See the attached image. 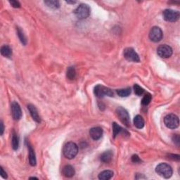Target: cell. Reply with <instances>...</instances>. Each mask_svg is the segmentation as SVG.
<instances>
[{
    "label": "cell",
    "mask_w": 180,
    "mask_h": 180,
    "mask_svg": "<svg viewBox=\"0 0 180 180\" xmlns=\"http://www.w3.org/2000/svg\"><path fill=\"white\" fill-rule=\"evenodd\" d=\"M172 140H173V142L174 143V144H176L177 146H179V142H180V139L178 134H174L173 137H172Z\"/></svg>",
    "instance_id": "cell-29"
},
{
    "label": "cell",
    "mask_w": 180,
    "mask_h": 180,
    "mask_svg": "<svg viewBox=\"0 0 180 180\" xmlns=\"http://www.w3.org/2000/svg\"><path fill=\"white\" fill-rule=\"evenodd\" d=\"M66 2H67V3H68V4H73L76 3V2H70V1H67Z\"/></svg>",
    "instance_id": "cell-34"
},
{
    "label": "cell",
    "mask_w": 180,
    "mask_h": 180,
    "mask_svg": "<svg viewBox=\"0 0 180 180\" xmlns=\"http://www.w3.org/2000/svg\"><path fill=\"white\" fill-rule=\"evenodd\" d=\"M164 19L169 22H175L179 18V12L172 9H166L162 13Z\"/></svg>",
    "instance_id": "cell-8"
},
{
    "label": "cell",
    "mask_w": 180,
    "mask_h": 180,
    "mask_svg": "<svg viewBox=\"0 0 180 180\" xmlns=\"http://www.w3.org/2000/svg\"><path fill=\"white\" fill-rule=\"evenodd\" d=\"M151 95L150 94L147 93L144 95V97H143L142 103V105H144V106H147L149 104V103L151 102Z\"/></svg>",
    "instance_id": "cell-26"
},
{
    "label": "cell",
    "mask_w": 180,
    "mask_h": 180,
    "mask_svg": "<svg viewBox=\"0 0 180 180\" xmlns=\"http://www.w3.org/2000/svg\"><path fill=\"white\" fill-rule=\"evenodd\" d=\"M123 54H124L125 58H126L127 61L135 63H139L140 61L139 55H138L137 53L134 51V49L131 47H128L125 49L124 50V52H123Z\"/></svg>",
    "instance_id": "cell-7"
},
{
    "label": "cell",
    "mask_w": 180,
    "mask_h": 180,
    "mask_svg": "<svg viewBox=\"0 0 180 180\" xmlns=\"http://www.w3.org/2000/svg\"><path fill=\"white\" fill-rule=\"evenodd\" d=\"M117 94L118 96L120 97H127L131 94V89L130 88H125V89H120V90H118Z\"/></svg>",
    "instance_id": "cell-20"
},
{
    "label": "cell",
    "mask_w": 180,
    "mask_h": 180,
    "mask_svg": "<svg viewBox=\"0 0 180 180\" xmlns=\"http://www.w3.org/2000/svg\"><path fill=\"white\" fill-rule=\"evenodd\" d=\"M28 151H29V162L30 166H35L37 163L36 161V156L35 154H34V151L33 148L30 146V145H28Z\"/></svg>",
    "instance_id": "cell-15"
},
{
    "label": "cell",
    "mask_w": 180,
    "mask_h": 180,
    "mask_svg": "<svg viewBox=\"0 0 180 180\" xmlns=\"http://www.w3.org/2000/svg\"><path fill=\"white\" fill-rule=\"evenodd\" d=\"M134 125L138 129H142L144 126V120L141 115H137L134 118Z\"/></svg>",
    "instance_id": "cell-17"
},
{
    "label": "cell",
    "mask_w": 180,
    "mask_h": 180,
    "mask_svg": "<svg viewBox=\"0 0 180 180\" xmlns=\"http://www.w3.org/2000/svg\"><path fill=\"white\" fill-rule=\"evenodd\" d=\"M90 137L92 138L94 140H98L101 137H102L103 134V130L102 128L99 127H92L90 130Z\"/></svg>",
    "instance_id": "cell-12"
},
{
    "label": "cell",
    "mask_w": 180,
    "mask_h": 180,
    "mask_svg": "<svg viewBox=\"0 0 180 180\" xmlns=\"http://www.w3.org/2000/svg\"><path fill=\"white\" fill-rule=\"evenodd\" d=\"M134 93L136 94L137 96H141L144 93V89L140 87L139 85H137V84L134 85Z\"/></svg>",
    "instance_id": "cell-27"
},
{
    "label": "cell",
    "mask_w": 180,
    "mask_h": 180,
    "mask_svg": "<svg viewBox=\"0 0 180 180\" xmlns=\"http://www.w3.org/2000/svg\"><path fill=\"white\" fill-rule=\"evenodd\" d=\"M94 94L98 98H102L105 97V96L113 97V92L110 89L104 87L103 85H98L94 88Z\"/></svg>",
    "instance_id": "cell-5"
},
{
    "label": "cell",
    "mask_w": 180,
    "mask_h": 180,
    "mask_svg": "<svg viewBox=\"0 0 180 180\" xmlns=\"http://www.w3.org/2000/svg\"><path fill=\"white\" fill-rule=\"evenodd\" d=\"M4 131V123L2 121H1V135L3 134Z\"/></svg>",
    "instance_id": "cell-33"
},
{
    "label": "cell",
    "mask_w": 180,
    "mask_h": 180,
    "mask_svg": "<svg viewBox=\"0 0 180 180\" xmlns=\"http://www.w3.org/2000/svg\"><path fill=\"white\" fill-rule=\"evenodd\" d=\"M113 154L111 151H107L103 153L101 156V161L105 163H109L112 161Z\"/></svg>",
    "instance_id": "cell-14"
},
{
    "label": "cell",
    "mask_w": 180,
    "mask_h": 180,
    "mask_svg": "<svg viewBox=\"0 0 180 180\" xmlns=\"http://www.w3.org/2000/svg\"><path fill=\"white\" fill-rule=\"evenodd\" d=\"M164 122L167 127L170 129H175L179 126V118L174 114L167 115L164 118Z\"/></svg>",
    "instance_id": "cell-4"
},
{
    "label": "cell",
    "mask_w": 180,
    "mask_h": 180,
    "mask_svg": "<svg viewBox=\"0 0 180 180\" xmlns=\"http://www.w3.org/2000/svg\"><path fill=\"white\" fill-rule=\"evenodd\" d=\"M113 176V172L111 170H104L98 174V179L101 180L110 179Z\"/></svg>",
    "instance_id": "cell-18"
},
{
    "label": "cell",
    "mask_w": 180,
    "mask_h": 180,
    "mask_svg": "<svg viewBox=\"0 0 180 180\" xmlns=\"http://www.w3.org/2000/svg\"><path fill=\"white\" fill-rule=\"evenodd\" d=\"M1 54L4 57L9 58L12 55V50L8 45H4L1 48Z\"/></svg>",
    "instance_id": "cell-19"
},
{
    "label": "cell",
    "mask_w": 180,
    "mask_h": 180,
    "mask_svg": "<svg viewBox=\"0 0 180 180\" xmlns=\"http://www.w3.org/2000/svg\"><path fill=\"white\" fill-rule=\"evenodd\" d=\"M163 34L162 30L158 27H153L149 33V38L154 42H158L162 39Z\"/></svg>",
    "instance_id": "cell-10"
},
{
    "label": "cell",
    "mask_w": 180,
    "mask_h": 180,
    "mask_svg": "<svg viewBox=\"0 0 180 180\" xmlns=\"http://www.w3.org/2000/svg\"><path fill=\"white\" fill-rule=\"evenodd\" d=\"M28 108L30 111V113L32 118H33V119L34 120V121L38 123L40 122H41L40 117H39L38 110H37L35 106L32 104H30L28 106Z\"/></svg>",
    "instance_id": "cell-13"
},
{
    "label": "cell",
    "mask_w": 180,
    "mask_h": 180,
    "mask_svg": "<svg viewBox=\"0 0 180 180\" xmlns=\"http://www.w3.org/2000/svg\"><path fill=\"white\" fill-rule=\"evenodd\" d=\"M156 172L158 174L166 179H168L172 175V168L167 163H161L156 167Z\"/></svg>",
    "instance_id": "cell-2"
},
{
    "label": "cell",
    "mask_w": 180,
    "mask_h": 180,
    "mask_svg": "<svg viewBox=\"0 0 180 180\" xmlns=\"http://www.w3.org/2000/svg\"><path fill=\"white\" fill-rule=\"evenodd\" d=\"M30 179H38V178H37V177H30Z\"/></svg>",
    "instance_id": "cell-35"
},
{
    "label": "cell",
    "mask_w": 180,
    "mask_h": 180,
    "mask_svg": "<svg viewBox=\"0 0 180 180\" xmlns=\"http://www.w3.org/2000/svg\"><path fill=\"white\" fill-rule=\"evenodd\" d=\"M66 76L69 79V80H74L76 76V71L75 68L73 66H70L69 67L67 70V73H66Z\"/></svg>",
    "instance_id": "cell-24"
},
{
    "label": "cell",
    "mask_w": 180,
    "mask_h": 180,
    "mask_svg": "<svg viewBox=\"0 0 180 180\" xmlns=\"http://www.w3.org/2000/svg\"><path fill=\"white\" fill-rule=\"evenodd\" d=\"M116 115L119 118V120L122 122L123 124H125L126 126L129 127L130 125V115L129 113L125 108L122 107H118L116 109Z\"/></svg>",
    "instance_id": "cell-6"
},
{
    "label": "cell",
    "mask_w": 180,
    "mask_h": 180,
    "mask_svg": "<svg viewBox=\"0 0 180 180\" xmlns=\"http://www.w3.org/2000/svg\"><path fill=\"white\" fill-rule=\"evenodd\" d=\"M11 114L15 120H19L22 117V110L21 106L19 104L16 102H12L11 106Z\"/></svg>",
    "instance_id": "cell-11"
},
{
    "label": "cell",
    "mask_w": 180,
    "mask_h": 180,
    "mask_svg": "<svg viewBox=\"0 0 180 180\" xmlns=\"http://www.w3.org/2000/svg\"><path fill=\"white\" fill-rule=\"evenodd\" d=\"M74 14L78 19H85L90 15V7L87 4H82L77 7Z\"/></svg>",
    "instance_id": "cell-3"
},
{
    "label": "cell",
    "mask_w": 180,
    "mask_h": 180,
    "mask_svg": "<svg viewBox=\"0 0 180 180\" xmlns=\"http://www.w3.org/2000/svg\"><path fill=\"white\" fill-rule=\"evenodd\" d=\"M75 172L73 167L71 166H66L63 168V174L66 177H72L74 176Z\"/></svg>",
    "instance_id": "cell-16"
},
{
    "label": "cell",
    "mask_w": 180,
    "mask_h": 180,
    "mask_svg": "<svg viewBox=\"0 0 180 180\" xmlns=\"http://www.w3.org/2000/svg\"><path fill=\"white\" fill-rule=\"evenodd\" d=\"M169 158L174 160V161H179L180 159V156L179 155H173V154H170L169 155Z\"/></svg>",
    "instance_id": "cell-31"
},
{
    "label": "cell",
    "mask_w": 180,
    "mask_h": 180,
    "mask_svg": "<svg viewBox=\"0 0 180 180\" xmlns=\"http://www.w3.org/2000/svg\"><path fill=\"white\" fill-rule=\"evenodd\" d=\"M9 3L14 8H19V7H21V4L17 1H9Z\"/></svg>",
    "instance_id": "cell-30"
},
{
    "label": "cell",
    "mask_w": 180,
    "mask_h": 180,
    "mask_svg": "<svg viewBox=\"0 0 180 180\" xmlns=\"http://www.w3.org/2000/svg\"><path fill=\"white\" fill-rule=\"evenodd\" d=\"M44 4L49 8L56 9L60 7V4H59L58 1H54V0H49V1H44Z\"/></svg>",
    "instance_id": "cell-21"
},
{
    "label": "cell",
    "mask_w": 180,
    "mask_h": 180,
    "mask_svg": "<svg viewBox=\"0 0 180 180\" xmlns=\"http://www.w3.org/2000/svg\"><path fill=\"white\" fill-rule=\"evenodd\" d=\"M1 176L3 177L4 179H7V174L6 172H4V169L2 168V167H1Z\"/></svg>",
    "instance_id": "cell-32"
},
{
    "label": "cell",
    "mask_w": 180,
    "mask_h": 180,
    "mask_svg": "<svg viewBox=\"0 0 180 180\" xmlns=\"http://www.w3.org/2000/svg\"><path fill=\"white\" fill-rule=\"evenodd\" d=\"M78 152V147L74 142H68L63 148V154L68 159H73L77 156Z\"/></svg>",
    "instance_id": "cell-1"
},
{
    "label": "cell",
    "mask_w": 180,
    "mask_h": 180,
    "mask_svg": "<svg viewBox=\"0 0 180 180\" xmlns=\"http://www.w3.org/2000/svg\"><path fill=\"white\" fill-rule=\"evenodd\" d=\"M132 161L134 162V163H139V162H142L141 159L139 158V157L137 155H133L132 157Z\"/></svg>",
    "instance_id": "cell-28"
},
{
    "label": "cell",
    "mask_w": 180,
    "mask_h": 180,
    "mask_svg": "<svg viewBox=\"0 0 180 180\" xmlns=\"http://www.w3.org/2000/svg\"><path fill=\"white\" fill-rule=\"evenodd\" d=\"M123 132V129L118 125L116 122L113 123V137H115L118 136V134H120V133Z\"/></svg>",
    "instance_id": "cell-22"
},
{
    "label": "cell",
    "mask_w": 180,
    "mask_h": 180,
    "mask_svg": "<svg viewBox=\"0 0 180 180\" xmlns=\"http://www.w3.org/2000/svg\"><path fill=\"white\" fill-rule=\"evenodd\" d=\"M11 143H12V148H13L14 150H17L18 149L19 139H18V137L17 136V134L15 132H14L13 135H12Z\"/></svg>",
    "instance_id": "cell-23"
},
{
    "label": "cell",
    "mask_w": 180,
    "mask_h": 180,
    "mask_svg": "<svg viewBox=\"0 0 180 180\" xmlns=\"http://www.w3.org/2000/svg\"><path fill=\"white\" fill-rule=\"evenodd\" d=\"M157 53L160 57L167 58L170 57L172 54V49L169 45L162 44L157 49Z\"/></svg>",
    "instance_id": "cell-9"
},
{
    "label": "cell",
    "mask_w": 180,
    "mask_h": 180,
    "mask_svg": "<svg viewBox=\"0 0 180 180\" xmlns=\"http://www.w3.org/2000/svg\"><path fill=\"white\" fill-rule=\"evenodd\" d=\"M17 34H18V36L20 39V40H21V43L23 44V45H26L27 43V39L23 33V32L22 31V30L20 28H17Z\"/></svg>",
    "instance_id": "cell-25"
}]
</instances>
